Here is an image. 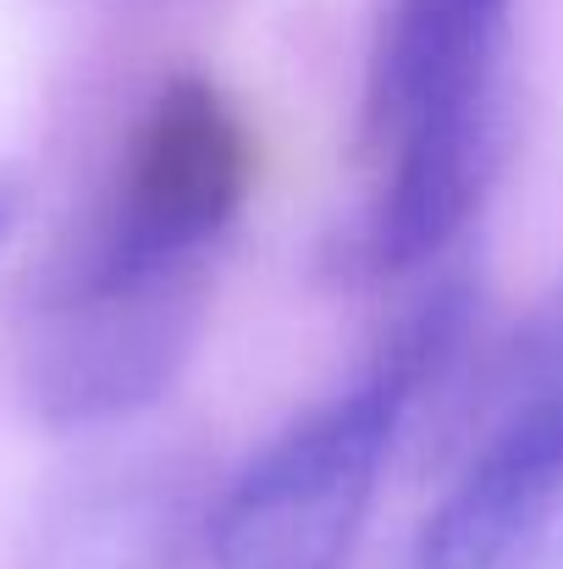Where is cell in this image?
I'll list each match as a JSON object with an SVG mask.
<instances>
[{
    "label": "cell",
    "instance_id": "1",
    "mask_svg": "<svg viewBox=\"0 0 563 569\" xmlns=\"http://www.w3.org/2000/svg\"><path fill=\"white\" fill-rule=\"evenodd\" d=\"M514 0H386L365 72L371 199L354 260L371 277L431 266L475 216L503 144Z\"/></svg>",
    "mask_w": 563,
    "mask_h": 569
},
{
    "label": "cell",
    "instance_id": "2",
    "mask_svg": "<svg viewBox=\"0 0 563 569\" xmlns=\"http://www.w3.org/2000/svg\"><path fill=\"white\" fill-rule=\"evenodd\" d=\"M475 299L442 277L392 327L375 360L326 403L288 420L210 503V569H349L386 459L470 332Z\"/></svg>",
    "mask_w": 563,
    "mask_h": 569
},
{
    "label": "cell",
    "instance_id": "3",
    "mask_svg": "<svg viewBox=\"0 0 563 569\" xmlns=\"http://www.w3.org/2000/svg\"><path fill=\"white\" fill-rule=\"evenodd\" d=\"M254 193V128L210 78L178 72L139 111L105 199L67 271L89 277H188L210 271L221 238Z\"/></svg>",
    "mask_w": 563,
    "mask_h": 569
},
{
    "label": "cell",
    "instance_id": "4",
    "mask_svg": "<svg viewBox=\"0 0 563 569\" xmlns=\"http://www.w3.org/2000/svg\"><path fill=\"white\" fill-rule=\"evenodd\" d=\"M563 509V282L520 321L403 569H514Z\"/></svg>",
    "mask_w": 563,
    "mask_h": 569
},
{
    "label": "cell",
    "instance_id": "5",
    "mask_svg": "<svg viewBox=\"0 0 563 569\" xmlns=\"http://www.w3.org/2000/svg\"><path fill=\"white\" fill-rule=\"evenodd\" d=\"M210 305L199 277L50 271L22 343L28 403L56 431H100L150 409L188 366Z\"/></svg>",
    "mask_w": 563,
    "mask_h": 569
},
{
    "label": "cell",
    "instance_id": "6",
    "mask_svg": "<svg viewBox=\"0 0 563 569\" xmlns=\"http://www.w3.org/2000/svg\"><path fill=\"white\" fill-rule=\"evenodd\" d=\"M204 542L199 487L178 459H122L72 476L39 515L28 569H188Z\"/></svg>",
    "mask_w": 563,
    "mask_h": 569
},
{
    "label": "cell",
    "instance_id": "7",
    "mask_svg": "<svg viewBox=\"0 0 563 569\" xmlns=\"http://www.w3.org/2000/svg\"><path fill=\"white\" fill-rule=\"evenodd\" d=\"M17 210H22V193L11 178H0V243L11 238V227H17Z\"/></svg>",
    "mask_w": 563,
    "mask_h": 569
}]
</instances>
